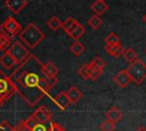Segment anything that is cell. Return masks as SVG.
I'll use <instances>...</instances> for the list:
<instances>
[{
    "mask_svg": "<svg viewBox=\"0 0 146 131\" xmlns=\"http://www.w3.org/2000/svg\"><path fill=\"white\" fill-rule=\"evenodd\" d=\"M42 63L33 55L9 74L16 92L30 106L36 105L50 91L42 73Z\"/></svg>",
    "mask_w": 146,
    "mask_h": 131,
    "instance_id": "obj_1",
    "label": "cell"
},
{
    "mask_svg": "<svg viewBox=\"0 0 146 131\" xmlns=\"http://www.w3.org/2000/svg\"><path fill=\"white\" fill-rule=\"evenodd\" d=\"M18 38L29 48H35L40 42H42L44 34L34 23H30L24 30H22V32L18 34Z\"/></svg>",
    "mask_w": 146,
    "mask_h": 131,
    "instance_id": "obj_2",
    "label": "cell"
},
{
    "mask_svg": "<svg viewBox=\"0 0 146 131\" xmlns=\"http://www.w3.org/2000/svg\"><path fill=\"white\" fill-rule=\"evenodd\" d=\"M127 72L131 77V81L136 84H140L146 79V64L141 59H137L133 63L129 64Z\"/></svg>",
    "mask_w": 146,
    "mask_h": 131,
    "instance_id": "obj_3",
    "label": "cell"
},
{
    "mask_svg": "<svg viewBox=\"0 0 146 131\" xmlns=\"http://www.w3.org/2000/svg\"><path fill=\"white\" fill-rule=\"evenodd\" d=\"M51 117H52V112L47 106H40L34 110V113L27 120H25V122L32 129V126L34 124H38V123L46 124V123H48L51 120Z\"/></svg>",
    "mask_w": 146,
    "mask_h": 131,
    "instance_id": "obj_4",
    "label": "cell"
},
{
    "mask_svg": "<svg viewBox=\"0 0 146 131\" xmlns=\"http://www.w3.org/2000/svg\"><path fill=\"white\" fill-rule=\"evenodd\" d=\"M16 92L15 87L9 79V75H6L3 72H0V99L5 103L10 99Z\"/></svg>",
    "mask_w": 146,
    "mask_h": 131,
    "instance_id": "obj_5",
    "label": "cell"
},
{
    "mask_svg": "<svg viewBox=\"0 0 146 131\" xmlns=\"http://www.w3.org/2000/svg\"><path fill=\"white\" fill-rule=\"evenodd\" d=\"M8 52L10 54V56L15 59V62L17 63V65L22 64L24 60H26L30 57V51L26 49L25 46H23V43L21 41H15L14 43H11V46L8 49Z\"/></svg>",
    "mask_w": 146,
    "mask_h": 131,
    "instance_id": "obj_6",
    "label": "cell"
},
{
    "mask_svg": "<svg viewBox=\"0 0 146 131\" xmlns=\"http://www.w3.org/2000/svg\"><path fill=\"white\" fill-rule=\"evenodd\" d=\"M0 30L3 31L9 36H15L22 32V26L13 16H9L2 22Z\"/></svg>",
    "mask_w": 146,
    "mask_h": 131,
    "instance_id": "obj_7",
    "label": "cell"
},
{
    "mask_svg": "<svg viewBox=\"0 0 146 131\" xmlns=\"http://www.w3.org/2000/svg\"><path fill=\"white\" fill-rule=\"evenodd\" d=\"M17 66H18L17 63L10 56V54L8 52V50L1 51V55H0V67L2 69H14Z\"/></svg>",
    "mask_w": 146,
    "mask_h": 131,
    "instance_id": "obj_8",
    "label": "cell"
},
{
    "mask_svg": "<svg viewBox=\"0 0 146 131\" xmlns=\"http://www.w3.org/2000/svg\"><path fill=\"white\" fill-rule=\"evenodd\" d=\"M5 5L13 14H18L26 7L27 1L26 0H6Z\"/></svg>",
    "mask_w": 146,
    "mask_h": 131,
    "instance_id": "obj_9",
    "label": "cell"
},
{
    "mask_svg": "<svg viewBox=\"0 0 146 131\" xmlns=\"http://www.w3.org/2000/svg\"><path fill=\"white\" fill-rule=\"evenodd\" d=\"M113 81L116 85H119L120 88H125L129 85V83L131 82V77L129 76L127 69H123V71H120L114 77H113Z\"/></svg>",
    "mask_w": 146,
    "mask_h": 131,
    "instance_id": "obj_10",
    "label": "cell"
},
{
    "mask_svg": "<svg viewBox=\"0 0 146 131\" xmlns=\"http://www.w3.org/2000/svg\"><path fill=\"white\" fill-rule=\"evenodd\" d=\"M54 103L55 105L60 109V110H66V108L70 106L71 101L66 95V91H62L59 93H57L55 97H54Z\"/></svg>",
    "mask_w": 146,
    "mask_h": 131,
    "instance_id": "obj_11",
    "label": "cell"
},
{
    "mask_svg": "<svg viewBox=\"0 0 146 131\" xmlns=\"http://www.w3.org/2000/svg\"><path fill=\"white\" fill-rule=\"evenodd\" d=\"M122 116H123V114H122V112L120 110V108L119 107H116V106H113V107H111L107 112H106V120H108V121H111L112 123H117L121 118H122Z\"/></svg>",
    "mask_w": 146,
    "mask_h": 131,
    "instance_id": "obj_12",
    "label": "cell"
},
{
    "mask_svg": "<svg viewBox=\"0 0 146 131\" xmlns=\"http://www.w3.org/2000/svg\"><path fill=\"white\" fill-rule=\"evenodd\" d=\"M42 73L46 77H50V76H56L57 73H58V68L57 66L51 63V62H48L46 64L42 65Z\"/></svg>",
    "mask_w": 146,
    "mask_h": 131,
    "instance_id": "obj_13",
    "label": "cell"
},
{
    "mask_svg": "<svg viewBox=\"0 0 146 131\" xmlns=\"http://www.w3.org/2000/svg\"><path fill=\"white\" fill-rule=\"evenodd\" d=\"M91 10L95 13V15H103L105 11L108 10V6L105 1H100V0H96L92 5H91Z\"/></svg>",
    "mask_w": 146,
    "mask_h": 131,
    "instance_id": "obj_14",
    "label": "cell"
},
{
    "mask_svg": "<svg viewBox=\"0 0 146 131\" xmlns=\"http://www.w3.org/2000/svg\"><path fill=\"white\" fill-rule=\"evenodd\" d=\"M105 50L107 51L108 55H111L112 57H120L123 55L124 52V49L123 47L117 43V44H114V46H105Z\"/></svg>",
    "mask_w": 146,
    "mask_h": 131,
    "instance_id": "obj_15",
    "label": "cell"
},
{
    "mask_svg": "<svg viewBox=\"0 0 146 131\" xmlns=\"http://www.w3.org/2000/svg\"><path fill=\"white\" fill-rule=\"evenodd\" d=\"M66 95L71 101V104L73 103H78L81 98H82V92L76 88V87H71L67 91H66Z\"/></svg>",
    "mask_w": 146,
    "mask_h": 131,
    "instance_id": "obj_16",
    "label": "cell"
},
{
    "mask_svg": "<svg viewBox=\"0 0 146 131\" xmlns=\"http://www.w3.org/2000/svg\"><path fill=\"white\" fill-rule=\"evenodd\" d=\"M78 24H79L78 21H75L73 17H68V18H66V19L62 23V28L68 34V33H70V32H71Z\"/></svg>",
    "mask_w": 146,
    "mask_h": 131,
    "instance_id": "obj_17",
    "label": "cell"
},
{
    "mask_svg": "<svg viewBox=\"0 0 146 131\" xmlns=\"http://www.w3.org/2000/svg\"><path fill=\"white\" fill-rule=\"evenodd\" d=\"M70 51H71L74 56L79 57V56H81V55L83 54V51H84V46H83L79 40H76V41H74V42L70 46Z\"/></svg>",
    "mask_w": 146,
    "mask_h": 131,
    "instance_id": "obj_18",
    "label": "cell"
},
{
    "mask_svg": "<svg viewBox=\"0 0 146 131\" xmlns=\"http://www.w3.org/2000/svg\"><path fill=\"white\" fill-rule=\"evenodd\" d=\"M10 46H11V41H10L9 36L3 31L0 30V51L8 50Z\"/></svg>",
    "mask_w": 146,
    "mask_h": 131,
    "instance_id": "obj_19",
    "label": "cell"
},
{
    "mask_svg": "<svg viewBox=\"0 0 146 131\" xmlns=\"http://www.w3.org/2000/svg\"><path fill=\"white\" fill-rule=\"evenodd\" d=\"M78 74H79L83 80H90V76H91V67H90L89 63L83 64V65L78 69Z\"/></svg>",
    "mask_w": 146,
    "mask_h": 131,
    "instance_id": "obj_20",
    "label": "cell"
},
{
    "mask_svg": "<svg viewBox=\"0 0 146 131\" xmlns=\"http://www.w3.org/2000/svg\"><path fill=\"white\" fill-rule=\"evenodd\" d=\"M123 57L125 59V62H128L129 64L133 63L135 60L138 59V55L137 52L132 49V48H128V49H124V52H123Z\"/></svg>",
    "mask_w": 146,
    "mask_h": 131,
    "instance_id": "obj_21",
    "label": "cell"
},
{
    "mask_svg": "<svg viewBox=\"0 0 146 131\" xmlns=\"http://www.w3.org/2000/svg\"><path fill=\"white\" fill-rule=\"evenodd\" d=\"M83 33H84V27L79 23V24L68 33V35H70L72 39H74V40L76 41V40H79V39L83 35Z\"/></svg>",
    "mask_w": 146,
    "mask_h": 131,
    "instance_id": "obj_22",
    "label": "cell"
},
{
    "mask_svg": "<svg viewBox=\"0 0 146 131\" xmlns=\"http://www.w3.org/2000/svg\"><path fill=\"white\" fill-rule=\"evenodd\" d=\"M89 65H90L91 68L99 69V71H104V68H105V66H106L105 62H104L100 57H95V58L89 63Z\"/></svg>",
    "mask_w": 146,
    "mask_h": 131,
    "instance_id": "obj_23",
    "label": "cell"
},
{
    "mask_svg": "<svg viewBox=\"0 0 146 131\" xmlns=\"http://www.w3.org/2000/svg\"><path fill=\"white\" fill-rule=\"evenodd\" d=\"M88 24L90 25L91 28L97 30V28H99L100 25L103 24V21H102V18H100L98 15H92V16L88 19Z\"/></svg>",
    "mask_w": 146,
    "mask_h": 131,
    "instance_id": "obj_24",
    "label": "cell"
},
{
    "mask_svg": "<svg viewBox=\"0 0 146 131\" xmlns=\"http://www.w3.org/2000/svg\"><path fill=\"white\" fill-rule=\"evenodd\" d=\"M62 23H63V22H60L56 16H52V17H50V19L47 22V26H48L50 30H52V31H57L59 27H62Z\"/></svg>",
    "mask_w": 146,
    "mask_h": 131,
    "instance_id": "obj_25",
    "label": "cell"
},
{
    "mask_svg": "<svg viewBox=\"0 0 146 131\" xmlns=\"http://www.w3.org/2000/svg\"><path fill=\"white\" fill-rule=\"evenodd\" d=\"M117 43H120V38L114 32H111L105 38V46H114V44H117Z\"/></svg>",
    "mask_w": 146,
    "mask_h": 131,
    "instance_id": "obj_26",
    "label": "cell"
},
{
    "mask_svg": "<svg viewBox=\"0 0 146 131\" xmlns=\"http://www.w3.org/2000/svg\"><path fill=\"white\" fill-rule=\"evenodd\" d=\"M100 131H114L115 130V124L112 123L108 120H105L100 125H99Z\"/></svg>",
    "mask_w": 146,
    "mask_h": 131,
    "instance_id": "obj_27",
    "label": "cell"
},
{
    "mask_svg": "<svg viewBox=\"0 0 146 131\" xmlns=\"http://www.w3.org/2000/svg\"><path fill=\"white\" fill-rule=\"evenodd\" d=\"M44 81H46V84H47L48 89L51 90V89L57 84L58 79H57V76H50V77H46V76H44Z\"/></svg>",
    "mask_w": 146,
    "mask_h": 131,
    "instance_id": "obj_28",
    "label": "cell"
},
{
    "mask_svg": "<svg viewBox=\"0 0 146 131\" xmlns=\"http://www.w3.org/2000/svg\"><path fill=\"white\" fill-rule=\"evenodd\" d=\"M15 131H32V130H31V128L26 124L25 121H21V122H18V123L16 124Z\"/></svg>",
    "mask_w": 146,
    "mask_h": 131,
    "instance_id": "obj_29",
    "label": "cell"
},
{
    "mask_svg": "<svg viewBox=\"0 0 146 131\" xmlns=\"http://www.w3.org/2000/svg\"><path fill=\"white\" fill-rule=\"evenodd\" d=\"M0 131H15V128H13L8 121H2L0 123Z\"/></svg>",
    "mask_w": 146,
    "mask_h": 131,
    "instance_id": "obj_30",
    "label": "cell"
},
{
    "mask_svg": "<svg viewBox=\"0 0 146 131\" xmlns=\"http://www.w3.org/2000/svg\"><path fill=\"white\" fill-rule=\"evenodd\" d=\"M48 131H65V129L60 124H58L56 122H51L48 128Z\"/></svg>",
    "mask_w": 146,
    "mask_h": 131,
    "instance_id": "obj_31",
    "label": "cell"
},
{
    "mask_svg": "<svg viewBox=\"0 0 146 131\" xmlns=\"http://www.w3.org/2000/svg\"><path fill=\"white\" fill-rule=\"evenodd\" d=\"M103 71H99V69H95V68H91V76H90V80L92 81H96L100 75H102Z\"/></svg>",
    "mask_w": 146,
    "mask_h": 131,
    "instance_id": "obj_32",
    "label": "cell"
},
{
    "mask_svg": "<svg viewBox=\"0 0 146 131\" xmlns=\"http://www.w3.org/2000/svg\"><path fill=\"white\" fill-rule=\"evenodd\" d=\"M31 130H32V131H48V128L46 126V124L38 123V124H34Z\"/></svg>",
    "mask_w": 146,
    "mask_h": 131,
    "instance_id": "obj_33",
    "label": "cell"
},
{
    "mask_svg": "<svg viewBox=\"0 0 146 131\" xmlns=\"http://www.w3.org/2000/svg\"><path fill=\"white\" fill-rule=\"evenodd\" d=\"M136 131H146V128H145V126H139Z\"/></svg>",
    "mask_w": 146,
    "mask_h": 131,
    "instance_id": "obj_34",
    "label": "cell"
},
{
    "mask_svg": "<svg viewBox=\"0 0 146 131\" xmlns=\"http://www.w3.org/2000/svg\"><path fill=\"white\" fill-rule=\"evenodd\" d=\"M2 105H3V101L0 99V108H1V106H2Z\"/></svg>",
    "mask_w": 146,
    "mask_h": 131,
    "instance_id": "obj_35",
    "label": "cell"
},
{
    "mask_svg": "<svg viewBox=\"0 0 146 131\" xmlns=\"http://www.w3.org/2000/svg\"><path fill=\"white\" fill-rule=\"evenodd\" d=\"M143 19H144V22H145V23H146V14H145V15H144V18H143Z\"/></svg>",
    "mask_w": 146,
    "mask_h": 131,
    "instance_id": "obj_36",
    "label": "cell"
},
{
    "mask_svg": "<svg viewBox=\"0 0 146 131\" xmlns=\"http://www.w3.org/2000/svg\"><path fill=\"white\" fill-rule=\"evenodd\" d=\"M100 1H105V0H100Z\"/></svg>",
    "mask_w": 146,
    "mask_h": 131,
    "instance_id": "obj_37",
    "label": "cell"
},
{
    "mask_svg": "<svg viewBox=\"0 0 146 131\" xmlns=\"http://www.w3.org/2000/svg\"><path fill=\"white\" fill-rule=\"evenodd\" d=\"M145 51H146V50H145Z\"/></svg>",
    "mask_w": 146,
    "mask_h": 131,
    "instance_id": "obj_38",
    "label": "cell"
}]
</instances>
